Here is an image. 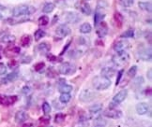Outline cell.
I'll return each instance as SVG.
<instances>
[{
  "label": "cell",
  "mask_w": 152,
  "mask_h": 127,
  "mask_svg": "<svg viewBox=\"0 0 152 127\" xmlns=\"http://www.w3.org/2000/svg\"><path fill=\"white\" fill-rule=\"evenodd\" d=\"M65 20L69 24H77L81 21V17L77 12H74V11H69L65 14Z\"/></svg>",
  "instance_id": "cell-13"
},
{
  "label": "cell",
  "mask_w": 152,
  "mask_h": 127,
  "mask_svg": "<svg viewBox=\"0 0 152 127\" xmlns=\"http://www.w3.org/2000/svg\"><path fill=\"white\" fill-rule=\"evenodd\" d=\"M135 109H136L137 114H139V115H145V114H148V112L149 111V106H148V103L140 102V103H138L137 105H136Z\"/></svg>",
  "instance_id": "cell-16"
},
{
  "label": "cell",
  "mask_w": 152,
  "mask_h": 127,
  "mask_svg": "<svg viewBox=\"0 0 152 127\" xmlns=\"http://www.w3.org/2000/svg\"><path fill=\"white\" fill-rule=\"evenodd\" d=\"M29 21V19H21V20H16V19H12V18H9L7 20V22H9L10 25H18V24H22V22H25Z\"/></svg>",
  "instance_id": "cell-38"
},
{
  "label": "cell",
  "mask_w": 152,
  "mask_h": 127,
  "mask_svg": "<svg viewBox=\"0 0 152 127\" xmlns=\"http://www.w3.org/2000/svg\"><path fill=\"white\" fill-rule=\"evenodd\" d=\"M136 55L138 57V59L145 61V62H148L152 58V54H151V48L150 47H145L144 45H141L139 47V49L136 51Z\"/></svg>",
  "instance_id": "cell-5"
},
{
  "label": "cell",
  "mask_w": 152,
  "mask_h": 127,
  "mask_svg": "<svg viewBox=\"0 0 152 127\" xmlns=\"http://www.w3.org/2000/svg\"><path fill=\"white\" fill-rule=\"evenodd\" d=\"M123 73H124V70L123 69H121L118 72V76H116V82H115V85L118 86L119 83H120V80H121V78L123 76Z\"/></svg>",
  "instance_id": "cell-45"
},
{
  "label": "cell",
  "mask_w": 152,
  "mask_h": 127,
  "mask_svg": "<svg viewBox=\"0 0 152 127\" xmlns=\"http://www.w3.org/2000/svg\"><path fill=\"white\" fill-rule=\"evenodd\" d=\"M18 100V97L16 95H0V105L2 106H11L15 104Z\"/></svg>",
  "instance_id": "cell-8"
},
{
  "label": "cell",
  "mask_w": 152,
  "mask_h": 127,
  "mask_svg": "<svg viewBox=\"0 0 152 127\" xmlns=\"http://www.w3.org/2000/svg\"><path fill=\"white\" fill-rule=\"evenodd\" d=\"M32 42V38L31 37L29 36V35H24L22 38H21V45H22V47H24V48H27L30 46Z\"/></svg>",
  "instance_id": "cell-25"
},
{
  "label": "cell",
  "mask_w": 152,
  "mask_h": 127,
  "mask_svg": "<svg viewBox=\"0 0 152 127\" xmlns=\"http://www.w3.org/2000/svg\"><path fill=\"white\" fill-rule=\"evenodd\" d=\"M8 66H9V67L11 69V70H17V68L19 67V62L16 61L15 59H12V60H10L9 62Z\"/></svg>",
  "instance_id": "cell-40"
},
{
  "label": "cell",
  "mask_w": 152,
  "mask_h": 127,
  "mask_svg": "<svg viewBox=\"0 0 152 127\" xmlns=\"http://www.w3.org/2000/svg\"><path fill=\"white\" fill-rule=\"evenodd\" d=\"M22 127H33V124L31 123H23Z\"/></svg>",
  "instance_id": "cell-55"
},
{
  "label": "cell",
  "mask_w": 152,
  "mask_h": 127,
  "mask_svg": "<svg viewBox=\"0 0 152 127\" xmlns=\"http://www.w3.org/2000/svg\"><path fill=\"white\" fill-rule=\"evenodd\" d=\"M129 47H130V44L127 40H118L115 42L113 49L115 53H122V51H126Z\"/></svg>",
  "instance_id": "cell-11"
},
{
  "label": "cell",
  "mask_w": 152,
  "mask_h": 127,
  "mask_svg": "<svg viewBox=\"0 0 152 127\" xmlns=\"http://www.w3.org/2000/svg\"><path fill=\"white\" fill-rule=\"evenodd\" d=\"M116 74V71L115 69L113 68V67H110V66H106V67H103L101 71V75L107 79H110L113 78L115 75Z\"/></svg>",
  "instance_id": "cell-18"
},
{
  "label": "cell",
  "mask_w": 152,
  "mask_h": 127,
  "mask_svg": "<svg viewBox=\"0 0 152 127\" xmlns=\"http://www.w3.org/2000/svg\"><path fill=\"white\" fill-rule=\"evenodd\" d=\"M2 46L1 45H0V59H1V51H2Z\"/></svg>",
  "instance_id": "cell-58"
},
{
  "label": "cell",
  "mask_w": 152,
  "mask_h": 127,
  "mask_svg": "<svg viewBox=\"0 0 152 127\" xmlns=\"http://www.w3.org/2000/svg\"><path fill=\"white\" fill-rule=\"evenodd\" d=\"M47 127H52V126H47Z\"/></svg>",
  "instance_id": "cell-60"
},
{
  "label": "cell",
  "mask_w": 152,
  "mask_h": 127,
  "mask_svg": "<svg viewBox=\"0 0 152 127\" xmlns=\"http://www.w3.org/2000/svg\"><path fill=\"white\" fill-rule=\"evenodd\" d=\"M72 91V86L66 83L64 79H59V86H58V92L61 94H69Z\"/></svg>",
  "instance_id": "cell-14"
},
{
  "label": "cell",
  "mask_w": 152,
  "mask_h": 127,
  "mask_svg": "<svg viewBox=\"0 0 152 127\" xmlns=\"http://www.w3.org/2000/svg\"><path fill=\"white\" fill-rule=\"evenodd\" d=\"M108 8V2L106 0H98L97 1V9L104 10Z\"/></svg>",
  "instance_id": "cell-36"
},
{
  "label": "cell",
  "mask_w": 152,
  "mask_h": 127,
  "mask_svg": "<svg viewBox=\"0 0 152 127\" xmlns=\"http://www.w3.org/2000/svg\"><path fill=\"white\" fill-rule=\"evenodd\" d=\"M137 70H138V67L136 66H132V67H130V69L128 70V76L130 77V78H132V79H133L134 77H135V75H136V73H137Z\"/></svg>",
  "instance_id": "cell-39"
},
{
  "label": "cell",
  "mask_w": 152,
  "mask_h": 127,
  "mask_svg": "<svg viewBox=\"0 0 152 127\" xmlns=\"http://www.w3.org/2000/svg\"><path fill=\"white\" fill-rule=\"evenodd\" d=\"M93 127H105L103 124H96V125H94Z\"/></svg>",
  "instance_id": "cell-57"
},
{
  "label": "cell",
  "mask_w": 152,
  "mask_h": 127,
  "mask_svg": "<svg viewBox=\"0 0 152 127\" xmlns=\"http://www.w3.org/2000/svg\"><path fill=\"white\" fill-rule=\"evenodd\" d=\"M30 88L28 87V86H25L24 88H23V90H22V93L24 94V95H27V94H29L30 93Z\"/></svg>",
  "instance_id": "cell-51"
},
{
  "label": "cell",
  "mask_w": 152,
  "mask_h": 127,
  "mask_svg": "<svg viewBox=\"0 0 152 127\" xmlns=\"http://www.w3.org/2000/svg\"><path fill=\"white\" fill-rule=\"evenodd\" d=\"M18 71L17 70H13L11 73L8 74L7 76H6V78H4L2 80H1V82L2 83H7V82H14V80H16V79H18Z\"/></svg>",
  "instance_id": "cell-21"
},
{
  "label": "cell",
  "mask_w": 152,
  "mask_h": 127,
  "mask_svg": "<svg viewBox=\"0 0 152 127\" xmlns=\"http://www.w3.org/2000/svg\"><path fill=\"white\" fill-rule=\"evenodd\" d=\"M50 121H51V117L47 116V115H45L44 117H42V118H40V119H39V122H42V123H44V124L49 123H50Z\"/></svg>",
  "instance_id": "cell-49"
},
{
  "label": "cell",
  "mask_w": 152,
  "mask_h": 127,
  "mask_svg": "<svg viewBox=\"0 0 152 127\" xmlns=\"http://www.w3.org/2000/svg\"><path fill=\"white\" fill-rule=\"evenodd\" d=\"M71 43H72L71 41H69V42H68V44H67V45L65 46V47H64V48H63V51H61V53H60V56L64 54V53H65V51H67V49H68V48L69 47V45H71Z\"/></svg>",
  "instance_id": "cell-52"
},
{
  "label": "cell",
  "mask_w": 152,
  "mask_h": 127,
  "mask_svg": "<svg viewBox=\"0 0 152 127\" xmlns=\"http://www.w3.org/2000/svg\"><path fill=\"white\" fill-rule=\"evenodd\" d=\"M47 77H50V78H55L56 77V70L53 67H50L49 69H48V72H47Z\"/></svg>",
  "instance_id": "cell-46"
},
{
  "label": "cell",
  "mask_w": 152,
  "mask_h": 127,
  "mask_svg": "<svg viewBox=\"0 0 152 127\" xmlns=\"http://www.w3.org/2000/svg\"><path fill=\"white\" fill-rule=\"evenodd\" d=\"M42 111L45 115H48L51 110H52V108H51V106H50V104L48 102H43L42 104Z\"/></svg>",
  "instance_id": "cell-43"
},
{
  "label": "cell",
  "mask_w": 152,
  "mask_h": 127,
  "mask_svg": "<svg viewBox=\"0 0 152 127\" xmlns=\"http://www.w3.org/2000/svg\"><path fill=\"white\" fill-rule=\"evenodd\" d=\"M65 120H66V115L64 113H57V114L55 115V120L54 121H55L56 123H58V124L63 123Z\"/></svg>",
  "instance_id": "cell-33"
},
{
  "label": "cell",
  "mask_w": 152,
  "mask_h": 127,
  "mask_svg": "<svg viewBox=\"0 0 152 127\" xmlns=\"http://www.w3.org/2000/svg\"><path fill=\"white\" fill-rule=\"evenodd\" d=\"M56 4H58V5H61V4H64L66 2V0H55Z\"/></svg>",
  "instance_id": "cell-54"
},
{
  "label": "cell",
  "mask_w": 152,
  "mask_h": 127,
  "mask_svg": "<svg viewBox=\"0 0 152 127\" xmlns=\"http://www.w3.org/2000/svg\"><path fill=\"white\" fill-rule=\"evenodd\" d=\"M6 73H7V66H5V64L0 63V76L5 75Z\"/></svg>",
  "instance_id": "cell-47"
},
{
  "label": "cell",
  "mask_w": 152,
  "mask_h": 127,
  "mask_svg": "<svg viewBox=\"0 0 152 127\" xmlns=\"http://www.w3.org/2000/svg\"><path fill=\"white\" fill-rule=\"evenodd\" d=\"M2 18H3V16H2L1 14H0V19H2Z\"/></svg>",
  "instance_id": "cell-59"
},
{
  "label": "cell",
  "mask_w": 152,
  "mask_h": 127,
  "mask_svg": "<svg viewBox=\"0 0 152 127\" xmlns=\"http://www.w3.org/2000/svg\"><path fill=\"white\" fill-rule=\"evenodd\" d=\"M21 53L19 47H8L4 50V54L6 57H14Z\"/></svg>",
  "instance_id": "cell-17"
},
{
  "label": "cell",
  "mask_w": 152,
  "mask_h": 127,
  "mask_svg": "<svg viewBox=\"0 0 152 127\" xmlns=\"http://www.w3.org/2000/svg\"><path fill=\"white\" fill-rule=\"evenodd\" d=\"M58 72L61 75H66V76H71L76 72V66L72 63L64 62L58 67Z\"/></svg>",
  "instance_id": "cell-3"
},
{
  "label": "cell",
  "mask_w": 152,
  "mask_h": 127,
  "mask_svg": "<svg viewBox=\"0 0 152 127\" xmlns=\"http://www.w3.org/2000/svg\"><path fill=\"white\" fill-rule=\"evenodd\" d=\"M38 24L39 26H45L49 24V17L47 15H42L38 19Z\"/></svg>",
  "instance_id": "cell-31"
},
{
  "label": "cell",
  "mask_w": 152,
  "mask_h": 127,
  "mask_svg": "<svg viewBox=\"0 0 152 127\" xmlns=\"http://www.w3.org/2000/svg\"><path fill=\"white\" fill-rule=\"evenodd\" d=\"M56 8V5L54 3H52V2H47V3H45L44 6H43V8H42V12L44 13H51L54 11Z\"/></svg>",
  "instance_id": "cell-30"
},
{
  "label": "cell",
  "mask_w": 152,
  "mask_h": 127,
  "mask_svg": "<svg viewBox=\"0 0 152 127\" xmlns=\"http://www.w3.org/2000/svg\"><path fill=\"white\" fill-rule=\"evenodd\" d=\"M5 9H6V7H5V6H3V5L0 4V10H5Z\"/></svg>",
  "instance_id": "cell-56"
},
{
  "label": "cell",
  "mask_w": 152,
  "mask_h": 127,
  "mask_svg": "<svg viewBox=\"0 0 152 127\" xmlns=\"http://www.w3.org/2000/svg\"><path fill=\"white\" fill-rule=\"evenodd\" d=\"M102 108H103L102 104H101V103H95L94 105H92V106L89 107L88 110H89V112L91 114H96L98 112H100L102 109Z\"/></svg>",
  "instance_id": "cell-28"
},
{
  "label": "cell",
  "mask_w": 152,
  "mask_h": 127,
  "mask_svg": "<svg viewBox=\"0 0 152 127\" xmlns=\"http://www.w3.org/2000/svg\"><path fill=\"white\" fill-rule=\"evenodd\" d=\"M72 30L67 25H60L59 26L56 27V36L58 37V38L61 39L68 37L69 35H71Z\"/></svg>",
  "instance_id": "cell-7"
},
{
  "label": "cell",
  "mask_w": 152,
  "mask_h": 127,
  "mask_svg": "<svg viewBox=\"0 0 152 127\" xmlns=\"http://www.w3.org/2000/svg\"><path fill=\"white\" fill-rule=\"evenodd\" d=\"M20 62L23 65H27V64H30L32 62V57L30 55H24L21 57Z\"/></svg>",
  "instance_id": "cell-42"
},
{
  "label": "cell",
  "mask_w": 152,
  "mask_h": 127,
  "mask_svg": "<svg viewBox=\"0 0 152 127\" xmlns=\"http://www.w3.org/2000/svg\"><path fill=\"white\" fill-rule=\"evenodd\" d=\"M130 60V54L127 51H122V53H116L113 57H112V62L115 64V66H121L127 64Z\"/></svg>",
  "instance_id": "cell-4"
},
{
  "label": "cell",
  "mask_w": 152,
  "mask_h": 127,
  "mask_svg": "<svg viewBox=\"0 0 152 127\" xmlns=\"http://www.w3.org/2000/svg\"><path fill=\"white\" fill-rule=\"evenodd\" d=\"M138 6L140 9H142L144 11H147L148 13H151V10H152V6H151V3L150 2H144V1H141L138 3Z\"/></svg>",
  "instance_id": "cell-27"
},
{
  "label": "cell",
  "mask_w": 152,
  "mask_h": 127,
  "mask_svg": "<svg viewBox=\"0 0 152 127\" xmlns=\"http://www.w3.org/2000/svg\"><path fill=\"white\" fill-rule=\"evenodd\" d=\"M87 1H88V0H87Z\"/></svg>",
  "instance_id": "cell-61"
},
{
  "label": "cell",
  "mask_w": 152,
  "mask_h": 127,
  "mask_svg": "<svg viewBox=\"0 0 152 127\" xmlns=\"http://www.w3.org/2000/svg\"><path fill=\"white\" fill-rule=\"evenodd\" d=\"M103 116L110 118V119L118 120V119H120L122 116H123V113H122L120 110H118V109L109 108V109H107V110H105L103 112Z\"/></svg>",
  "instance_id": "cell-12"
},
{
  "label": "cell",
  "mask_w": 152,
  "mask_h": 127,
  "mask_svg": "<svg viewBox=\"0 0 152 127\" xmlns=\"http://www.w3.org/2000/svg\"><path fill=\"white\" fill-rule=\"evenodd\" d=\"M45 35H46L45 31H43L42 29H38L34 33V38L36 41H39V40H40L42 38L45 37Z\"/></svg>",
  "instance_id": "cell-32"
},
{
  "label": "cell",
  "mask_w": 152,
  "mask_h": 127,
  "mask_svg": "<svg viewBox=\"0 0 152 127\" xmlns=\"http://www.w3.org/2000/svg\"><path fill=\"white\" fill-rule=\"evenodd\" d=\"M45 68V64L43 62H39L36 65L34 66V70L38 72V73H42L43 72V69Z\"/></svg>",
  "instance_id": "cell-37"
},
{
  "label": "cell",
  "mask_w": 152,
  "mask_h": 127,
  "mask_svg": "<svg viewBox=\"0 0 152 127\" xmlns=\"http://www.w3.org/2000/svg\"><path fill=\"white\" fill-rule=\"evenodd\" d=\"M51 50V46L46 43V42H42V43H39L38 46H37V51L40 54H44L46 55L47 53H49V51Z\"/></svg>",
  "instance_id": "cell-20"
},
{
  "label": "cell",
  "mask_w": 152,
  "mask_h": 127,
  "mask_svg": "<svg viewBox=\"0 0 152 127\" xmlns=\"http://www.w3.org/2000/svg\"><path fill=\"white\" fill-rule=\"evenodd\" d=\"M127 96H128V90L123 89V90L119 91L118 93L113 97L112 102H111L109 105V108H115L116 106L120 105L122 102L125 101Z\"/></svg>",
  "instance_id": "cell-6"
},
{
  "label": "cell",
  "mask_w": 152,
  "mask_h": 127,
  "mask_svg": "<svg viewBox=\"0 0 152 127\" xmlns=\"http://www.w3.org/2000/svg\"><path fill=\"white\" fill-rule=\"evenodd\" d=\"M133 82L136 86H141L144 83V78L142 76L141 77H137L136 79H133Z\"/></svg>",
  "instance_id": "cell-44"
},
{
  "label": "cell",
  "mask_w": 152,
  "mask_h": 127,
  "mask_svg": "<svg viewBox=\"0 0 152 127\" xmlns=\"http://www.w3.org/2000/svg\"><path fill=\"white\" fill-rule=\"evenodd\" d=\"M96 95L93 91L90 89H86L84 91L81 92V94L79 95V99L83 102H90L95 98Z\"/></svg>",
  "instance_id": "cell-9"
},
{
  "label": "cell",
  "mask_w": 152,
  "mask_h": 127,
  "mask_svg": "<svg viewBox=\"0 0 152 127\" xmlns=\"http://www.w3.org/2000/svg\"><path fill=\"white\" fill-rule=\"evenodd\" d=\"M84 51H80V50H71L68 53V56L71 59H77V58H80V57L83 55Z\"/></svg>",
  "instance_id": "cell-24"
},
{
  "label": "cell",
  "mask_w": 152,
  "mask_h": 127,
  "mask_svg": "<svg viewBox=\"0 0 152 127\" xmlns=\"http://www.w3.org/2000/svg\"><path fill=\"white\" fill-rule=\"evenodd\" d=\"M15 40H16V37L10 34H6L3 37L0 38V42L5 44H12L15 42Z\"/></svg>",
  "instance_id": "cell-23"
},
{
  "label": "cell",
  "mask_w": 152,
  "mask_h": 127,
  "mask_svg": "<svg viewBox=\"0 0 152 127\" xmlns=\"http://www.w3.org/2000/svg\"><path fill=\"white\" fill-rule=\"evenodd\" d=\"M35 11H36V9L32 7V6L23 4V5H19L14 7L12 10H11V13H12L13 17L18 18V17H21V16H26V15L33 14Z\"/></svg>",
  "instance_id": "cell-1"
},
{
  "label": "cell",
  "mask_w": 152,
  "mask_h": 127,
  "mask_svg": "<svg viewBox=\"0 0 152 127\" xmlns=\"http://www.w3.org/2000/svg\"><path fill=\"white\" fill-rule=\"evenodd\" d=\"M46 57H47V59L51 62H56V61H58V58L54 55V54H51V53H47L46 54Z\"/></svg>",
  "instance_id": "cell-48"
},
{
  "label": "cell",
  "mask_w": 152,
  "mask_h": 127,
  "mask_svg": "<svg viewBox=\"0 0 152 127\" xmlns=\"http://www.w3.org/2000/svg\"><path fill=\"white\" fill-rule=\"evenodd\" d=\"M87 41H88V40H87L86 38H78V43L80 44V45H86L87 44Z\"/></svg>",
  "instance_id": "cell-50"
},
{
  "label": "cell",
  "mask_w": 152,
  "mask_h": 127,
  "mask_svg": "<svg viewBox=\"0 0 152 127\" xmlns=\"http://www.w3.org/2000/svg\"><path fill=\"white\" fill-rule=\"evenodd\" d=\"M96 26H97L96 27L97 36L100 38H104L108 34V25H107V24L104 21L101 22L100 24H98Z\"/></svg>",
  "instance_id": "cell-10"
},
{
  "label": "cell",
  "mask_w": 152,
  "mask_h": 127,
  "mask_svg": "<svg viewBox=\"0 0 152 127\" xmlns=\"http://www.w3.org/2000/svg\"><path fill=\"white\" fill-rule=\"evenodd\" d=\"M105 15H106V14H105L104 10L96 9L95 15H94V24H95V25H97L98 24H100L101 22L103 21V19L105 18Z\"/></svg>",
  "instance_id": "cell-19"
},
{
  "label": "cell",
  "mask_w": 152,
  "mask_h": 127,
  "mask_svg": "<svg viewBox=\"0 0 152 127\" xmlns=\"http://www.w3.org/2000/svg\"><path fill=\"white\" fill-rule=\"evenodd\" d=\"M79 31L82 34H89L92 31V26L88 22H84L79 28Z\"/></svg>",
  "instance_id": "cell-29"
},
{
  "label": "cell",
  "mask_w": 152,
  "mask_h": 127,
  "mask_svg": "<svg viewBox=\"0 0 152 127\" xmlns=\"http://www.w3.org/2000/svg\"><path fill=\"white\" fill-rule=\"evenodd\" d=\"M134 0H119V4L124 8H130L133 5Z\"/></svg>",
  "instance_id": "cell-41"
},
{
  "label": "cell",
  "mask_w": 152,
  "mask_h": 127,
  "mask_svg": "<svg viewBox=\"0 0 152 127\" xmlns=\"http://www.w3.org/2000/svg\"><path fill=\"white\" fill-rule=\"evenodd\" d=\"M148 79H149V80H151L152 79V76H151V75H152V71H151V68H149L148 69Z\"/></svg>",
  "instance_id": "cell-53"
},
{
  "label": "cell",
  "mask_w": 152,
  "mask_h": 127,
  "mask_svg": "<svg viewBox=\"0 0 152 127\" xmlns=\"http://www.w3.org/2000/svg\"><path fill=\"white\" fill-rule=\"evenodd\" d=\"M114 21L115 22V24L118 26V28H120V27H122V25H123V22H124V17L119 12H115L114 13Z\"/></svg>",
  "instance_id": "cell-26"
},
{
  "label": "cell",
  "mask_w": 152,
  "mask_h": 127,
  "mask_svg": "<svg viewBox=\"0 0 152 127\" xmlns=\"http://www.w3.org/2000/svg\"><path fill=\"white\" fill-rule=\"evenodd\" d=\"M77 4H79L78 6H77V8L80 9V11L83 14H85V15H90L91 14V12H92V9H91V7H90V5L87 3V2H86V1H84V0H82V1H80V2H78Z\"/></svg>",
  "instance_id": "cell-15"
},
{
  "label": "cell",
  "mask_w": 152,
  "mask_h": 127,
  "mask_svg": "<svg viewBox=\"0 0 152 127\" xmlns=\"http://www.w3.org/2000/svg\"><path fill=\"white\" fill-rule=\"evenodd\" d=\"M111 84H112V82H111V79L102 76V75H100V76H96L92 80L93 87H94L98 91L107 90L111 86Z\"/></svg>",
  "instance_id": "cell-2"
},
{
  "label": "cell",
  "mask_w": 152,
  "mask_h": 127,
  "mask_svg": "<svg viewBox=\"0 0 152 127\" xmlns=\"http://www.w3.org/2000/svg\"><path fill=\"white\" fill-rule=\"evenodd\" d=\"M134 37V30L133 29H128L120 35L121 38H131Z\"/></svg>",
  "instance_id": "cell-35"
},
{
  "label": "cell",
  "mask_w": 152,
  "mask_h": 127,
  "mask_svg": "<svg viewBox=\"0 0 152 127\" xmlns=\"http://www.w3.org/2000/svg\"><path fill=\"white\" fill-rule=\"evenodd\" d=\"M15 122L17 123H25L27 119V113L24 110H19L15 114Z\"/></svg>",
  "instance_id": "cell-22"
},
{
  "label": "cell",
  "mask_w": 152,
  "mask_h": 127,
  "mask_svg": "<svg viewBox=\"0 0 152 127\" xmlns=\"http://www.w3.org/2000/svg\"><path fill=\"white\" fill-rule=\"evenodd\" d=\"M72 99V95L71 94H61L59 97V101L62 104H68Z\"/></svg>",
  "instance_id": "cell-34"
}]
</instances>
